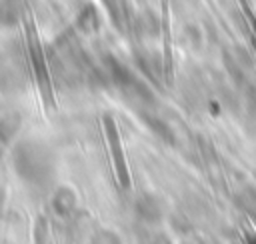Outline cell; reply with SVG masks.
<instances>
[{"label": "cell", "instance_id": "cell-3", "mask_svg": "<svg viewBox=\"0 0 256 244\" xmlns=\"http://www.w3.org/2000/svg\"><path fill=\"white\" fill-rule=\"evenodd\" d=\"M136 212L140 218H144L146 222L154 224L162 218V208H160V202L150 196V194H142L138 200H136Z\"/></svg>", "mask_w": 256, "mask_h": 244}, {"label": "cell", "instance_id": "cell-1", "mask_svg": "<svg viewBox=\"0 0 256 244\" xmlns=\"http://www.w3.org/2000/svg\"><path fill=\"white\" fill-rule=\"evenodd\" d=\"M104 128H106V138H108V146H110V152H112V158H114V166H116L120 186H122V190H128L130 188V174H128V168H126V160H124L122 144H120V138H118L116 122H114L112 116L104 118Z\"/></svg>", "mask_w": 256, "mask_h": 244}, {"label": "cell", "instance_id": "cell-2", "mask_svg": "<svg viewBox=\"0 0 256 244\" xmlns=\"http://www.w3.org/2000/svg\"><path fill=\"white\" fill-rule=\"evenodd\" d=\"M110 18L118 26L120 32H126L132 26V14H130V4L128 0H102Z\"/></svg>", "mask_w": 256, "mask_h": 244}]
</instances>
